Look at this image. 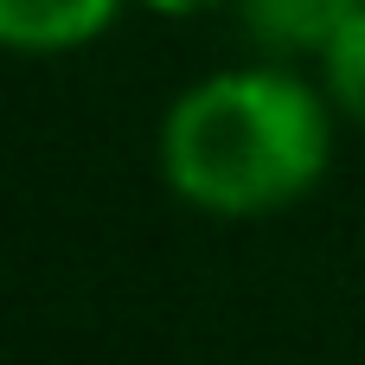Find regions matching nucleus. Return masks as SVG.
I'll return each instance as SVG.
<instances>
[{"label":"nucleus","instance_id":"1","mask_svg":"<svg viewBox=\"0 0 365 365\" xmlns=\"http://www.w3.org/2000/svg\"><path fill=\"white\" fill-rule=\"evenodd\" d=\"M334 96L282 58L225 64L160 115V180L205 218H269L302 205L334 167Z\"/></svg>","mask_w":365,"mask_h":365},{"label":"nucleus","instance_id":"2","mask_svg":"<svg viewBox=\"0 0 365 365\" xmlns=\"http://www.w3.org/2000/svg\"><path fill=\"white\" fill-rule=\"evenodd\" d=\"M122 6L135 0H0V51L13 58H64L96 45Z\"/></svg>","mask_w":365,"mask_h":365},{"label":"nucleus","instance_id":"3","mask_svg":"<svg viewBox=\"0 0 365 365\" xmlns=\"http://www.w3.org/2000/svg\"><path fill=\"white\" fill-rule=\"evenodd\" d=\"M359 6L365 0H237L231 13H237L244 38H250L263 58H282V64L314 58V64H321V51L340 38V26H346Z\"/></svg>","mask_w":365,"mask_h":365},{"label":"nucleus","instance_id":"4","mask_svg":"<svg viewBox=\"0 0 365 365\" xmlns=\"http://www.w3.org/2000/svg\"><path fill=\"white\" fill-rule=\"evenodd\" d=\"M321 90L334 96V109L365 128V6L340 26V38L321 51Z\"/></svg>","mask_w":365,"mask_h":365},{"label":"nucleus","instance_id":"5","mask_svg":"<svg viewBox=\"0 0 365 365\" xmlns=\"http://www.w3.org/2000/svg\"><path fill=\"white\" fill-rule=\"evenodd\" d=\"M135 6H148L154 19H205V13H225L237 0H135Z\"/></svg>","mask_w":365,"mask_h":365}]
</instances>
